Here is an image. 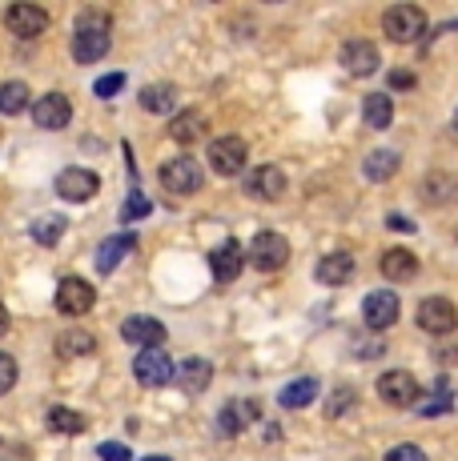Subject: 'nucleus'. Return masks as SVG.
I'll use <instances>...</instances> for the list:
<instances>
[{
  "mask_svg": "<svg viewBox=\"0 0 458 461\" xmlns=\"http://www.w3.org/2000/svg\"><path fill=\"white\" fill-rule=\"evenodd\" d=\"M5 24H8V32L13 37H21V41H37L41 32L49 29V13L41 5H13L5 13Z\"/></svg>",
  "mask_w": 458,
  "mask_h": 461,
  "instance_id": "nucleus-8",
  "label": "nucleus"
},
{
  "mask_svg": "<svg viewBox=\"0 0 458 461\" xmlns=\"http://www.w3.org/2000/svg\"><path fill=\"white\" fill-rule=\"evenodd\" d=\"M314 397H318V381H314V377H298V381H289V385L281 389L278 402L286 405V410H306Z\"/></svg>",
  "mask_w": 458,
  "mask_h": 461,
  "instance_id": "nucleus-25",
  "label": "nucleus"
},
{
  "mask_svg": "<svg viewBox=\"0 0 458 461\" xmlns=\"http://www.w3.org/2000/svg\"><path fill=\"white\" fill-rule=\"evenodd\" d=\"M245 157H250V149H245L242 137H217L209 145V168L217 176H237L245 168Z\"/></svg>",
  "mask_w": 458,
  "mask_h": 461,
  "instance_id": "nucleus-6",
  "label": "nucleus"
},
{
  "mask_svg": "<svg viewBox=\"0 0 458 461\" xmlns=\"http://www.w3.org/2000/svg\"><path fill=\"white\" fill-rule=\"evenodd\" d=\"M121 337H125L129 345H137V349H157V345L165 341V325L157 321V317H125V325H121Z\"/></svg>",
  "mask_w": 458,
  "mask_h": 461,
  "instance_id": "nucleus-14",
  "label": "nucleus"
},
{
  "mask_svg": "<svg viewBox=\"0 0 458 461\" xmlns=\"http://www.w3.org/2000/svg\"><path fill=\"white\" fill-rule=\"evenodd\" d=\"M49 429H52V433H85V418H81L77 410L52 405V410H49Z\"/></svg>",
  "mask_w": 458,
  "mask_h": 461,
  "instance_id": "nucleus-31",
  "label": "nucleus"
},
{
  "mask_svg": "<svg viewBox=\"0 0 458 461\" xmlns=\"http://www.w3.org/2000/svg\"><path fill=\"white\" fill-rule=\"evenodd\" d=\"M398 313H402V305H398L394 289H374V294H366V301H362V321H366V330H374V333L390 330V325L398 321Z\"/></svg>",
  "mask_w": 458,
  "mask_h": 461,
  "instance_id": "nucleus-3",
  "label": "nucleus"
},
{
  "mask_svg": "<svg viewBox=\"0 0 458 461\" xmlns=\"http://www.w3.org/2000/svg\"><path fill=\"white\" fill-rule=\"evenodd\" d=\"M386 225H390V229H398V233H414V221L398 217V212H390V217H386Z\"/></svg>",
  "mask_w": 458,
  "mask_h": 461,
  "instance_id": "nucleus-41",
  "label": "nucleus"
},
{
  "mask_svg": "<svg viewBox=\"0 0 458 461\" xmlns=\"http://www.w3.org/2000/svg\"><path fill=\"white\" fill-rule=\"evenodd\" d=\"M342 65H346L350 77H370L378 65H382V57H378V44H370V41H350L346 49H342Z\"/></svg>",
  "mask_w": 458,
  "mask_h": 461,
  "instance_id": "nucleus-16",
  "label": "nucleus"
},
{
  "mask_svg": "<svg viewBox=\"0 0 458 461\" xmlns=\"http://www.w3.org/2000/svg\"><path fill=\"white\" fill-rule=\"evenodd\" d=\"M96 454H101V461H129V449L121 446V441H105Z\"/></svg>",
  "mask_w": 458,
  "mask_h": 461,
  "instance_id": "nucleus-40",
  "label": "nucleus"
},
{
  "mask_svg": "<svg viewBox=\"0 0 458 461\" xmlns=\"http://www.w3.org/2000/svg\"><path fill=\"white\" fill-rule=\"evenodd\" d=\"M382 353H386L382 341H358L354 345V357H362V361H374V357H382Z\"/></svg>",
  "mask_w": 458,
  "mask_h": 461,
  "instance_id": "nucleus-39",
  "label": "nucleus"
},
{
  "mask_svg": "<svg viewBox=\"0 0 458 461\" xmlns=\"http://www.w3.org/2000/svg\"><path fill=\"white\" fill-rule=\"evenodd\" d=\"M362 121H366V129H390L394 101L386 93H370L366 101H362Z\"/></svg>",
  "mask_w": 458,
  "mask_h": 461,
  "instance_id": "nucleus-23",
  "label": "nucleus"
},
{
  "mask_svg": "<svg viewBox=\"0 0 458 461\" xmlns=\"http://www.w3.org/2000/svg\"><path fill=\"white\" fill-rule=\"evenodd\" d=\"M454 129H458V109H454Z\"/></svg>",
  "mask_w": 458,
  "mask_h": 461,
  "instance_id": "nucleus-45",
  "label": "nucleus"
},
{
  "mask_svg": "<svg viewBox=\"0 0 458 461\" xmlns=\"http://www.w3.org/2000/svg\"><path fill=\"white\" fill-rule=\"evenodd\" d=\"M382 461H426V454H422L418 446H410V441H402V446H394Z\"/></svg>",
  "mask_w": 458,
  "mask_h": 461,
  "instance_id": "nucleus-37",
  "label": "nucleus"
},
{
  "mask_svg": "<svg viewBox=\"0 0 458 461\" xmlns=\"http://www.w3.org/2000/svg\"><path fill=\"white\" fill-rule=\"evenodd\" d=\"M201 132H206V117L201 113H178L169 125V137L178 140V145H193V140H201Z\"/></svg>",
  "mask_w": 458,
  "mask_h": 461,
  "instance_id": "nucleus-28",
  "label": "nucleus"
},
{
  "mask_svg": "<svg viewBox=\"0 0 458 461\" xmlns=\"http://www.w3.org/2000/svg\"><path fill=\"white\" fill-rule=\"evenodd\" d=\"M354 277V257L350 253H325L318 261V281L322 285H346Z\"/></svg>",
  "mask_w": 458,
  "mask_h": 461,
  "instance_id": "nucleus-20",
  "label": "nucleus"
},
{
  "mask_svg": "<svg viewBox=\"0 0 458 461\" xmlns=\"http://www.w3.org/2000/svg\"><path fill=\"white\" fill-rule=\"evenodd\" d=\"M8 321H13V317H8V309H5V301H0V337L8 333Z\"/></svg>",
  "mask_w": 458,
  "mask_h": 461,
  "instance_id": "nucleus-43",
  "label": "nucleus"
},
{
  "mask_svg": "<svg viewBox=\"0 0 458 461\" xmlns=\"http://www.w3.org/2000/svg\"><path fill=\"white\" fill-rule=\"evenodd\" d=\"M173 104H178V88L173 85H145L141 88V109L145 113H173Z\"/></svg>",
  "mask_w": 458,
  "mask_h": 461,
  "instance_id": "nucleus-26",
  "label": "nucleus"
},
{
  "mask_svg": "<svg viewBox=\"0 0 458 461\" xmlns=\"http://www.w3.org/2000/svg\"><path fill=\"white\" fill-rule=\"evenodd\" d=\"M93 349H96V341H93V333H85V330H69L57 337V353H65V357H85V353H93Z\"/></svg>",
  "mask_w": 458,
  "mask_h": 461,
  "instance_id": "nucleus-30",
  "label": "nucleus"
},
{
  "mask_svg": "<svg viewBox=\"0 0 458 461\" xmlns=\"http://www.w3.org/2000/svg\"><path fill=\"white\" fill-rule=\"evenodd\" d=\"M32 121H37V129H65L73 121V104L65 93H45L32 101Z\"/></svg>",
  "mask_w": 458,
  "mask_h": 461,
  "instance_id": "nucleus-12",
  "label": "nucleus"
},
{
  "mask_svg": "<svg viewBox=\"0 0 458 461\" xmlns=\"http://www.w3.org/2000/svg\"><path fill=\"white\" fill-rule=\"evenodd\" d=\"M454 193H458V181L451 173H430L426 181H422V201H426V205H446Z\"/></svg>",
  "mask_w": 458,
  "mask_h": 461,
  "instance_id": "nucleus-27",
  "label": "nucleus"
},
{
  "mask_svg": "<svg viewBox=\"0 0 458 461\" xmlns=\"http://www.w3.org/2000/svg\"><path fill=\"white\" fill-rule=\"evenodd\" d=\"M253 413H258V405H253V402H229L225 410L217 413V429L234 438V433H242L245 425L253 421Z\"/></svg>",
  "mask_w": 458,
  "mask_h": 461,
  "instance_id": "nucleus-24",
  "label": "nucleus"
},
{
  "mask_svg": "<svg viewBox=\"0 0 458 461\" xmlns=\"http://www.w3.org/2000/svg\"><path fill=\"white\" fill-rule=\"evenodd\" d=\"M65 225H69L65 217H41L37 225H32V237H37L41 245H57L60 233H65Z\"/></svg>",
  "mask_w": 458,
  "mask_h": 461,
  "instance_id": "nucleus-32",
  "label": "nucleus"
},
{
  "mask_svg": "<svg viewBox=\"0 0 458 461\" xmlns=\"http://www.w3.org/2000/svg\"><path fill=\"white\" fill-rule=\"evenodd\" d=\"M133 233H117L109 237V241H101V249H96V269L101 273H113L121 261H125V253H133Z\"/></svg>",
  "mask_w": 458,
  "mask_h": 461,
  "instance_id": "nucleus-21",
  "label": "nucleus"
},
{
  "mask_svg": "<svg viewBox=\"0 0 458 461\" xmlns=\"http://www.w3.org/2000/svg\"><path fill=\"white\" fill-rule=\"evenodd\" d=\"M398 165H402V157L394 153V149H374V153L362 161V176L366 181H374V185H382V181H390V176L398 173Z\"/></svg>",
  "mask_w": 458,
  "mask_h": 461,
  "instance_id": "nucleus-19",
  "label": "nucleus"
},
{
  "mask_svg": "<svg viewBox=\"0 0 458 461\" xmlns=\"http://www.w3.org/2000/svg\"><path fill=\"white\" fill-rule=\"evenodd\" d=\"M93 301H96V289L81 277H65L57 285V309L65 317H85L93 309Z\"/></svg>",
  "mask_w": 458,
  "mask_h": 461,
  "instance_id": "nucleus-10",
  "label": "nucleus"
},
{
  "mask_svg": "<svg viewBox=\"0 0 458 461\" xmlns=\"http://www.w3.org/2000/svg\"><path fill=\"white\" fill-rule=\"evenodd\" d=\"M145 212H149V197H141V193H133V197H129V205L121 209V217H125V225H129V221L145 217Z\"/></svg>",
  "mask_w": 458,
  "mask_h": 461,
  "instance_id": "nucleus-38",
  "label": "nucleus"
},
{
  "mask_svg": "<svg viewBox=\"0 0 458 461\" xmlns=\"http://www.w3.org/2000/svg\"><path fill=\"white\" fill-rule=\"evenodd\" d=\"M201 181H206V173H201V165L193 161V157H173V161L161 165V185L169 193H178V197H185V193H197Z\"/></svg>",
  "mask_w": 458,
  "mask_h": 461,
  "instance_id": "nucleus-4",
  "label": "nucleus"
},
{
  "mask_svg": "<svg viewBox=\"0 0 458 461\" xmlns=\"http://www.w3.org/2000/svg\"><path fill=\"white\" fill-rule=\"evenodd\" d=\"M121 88H125V73H109V77H101V81H96L93 93L109 101V96H113V93H121Z\"/></svg>",
  "mask_w": 458,
  "mask_h": 461,
  "instance_id": "nucleus-36",
  "label": "nucleus"
},
{
  "mask_svg": "<svg viewBox=\"0 0 458 461\" xmlns=\"http://www.w3.org/2000/svg\"><path fill=\"white\" fill-rule=\"evenodd\" d=\"M382 277L386 281H414L418 277V257L410 249H386L382 253Z\"/></svg>",
  "mask_w": 458,
  "mask_h": 461,
  "instance_id": "nucleus-18",
  "label": "nucleus"
},
{
  "mask_svg": "<svg viewBox=\"0 0 458 461\" xmlns=\"http://www.w3.org/2000/svg\"><path fill=\"white\" fill-rule=\"evenodd\" d=\"M29 85L24 81H5L0 85V113H5V117H16V113H24L29 109Z\"/></svg>",
  "mask_w": 458,
  "mask_h": 461,
  "instance_id": "nucleus-29",
  "label": "nucleus"
},
{
  "mask_svg": "<svg viewBox=\"0 0 458 461\" xmlns=\"http://www.w3.org/2000/svg\"><path fill=\"white\" fill-rule=\"evenodd\" d=\"M350 405H354V389H350V385H338V393L325 402V413H330V418H342Z\"/></svg>",
  "mask_w": 458,
  "mask_h": 461,
  "instance_id": "nucleus-34",
  "label": "nucleus"
},
{
  "mask_svg": "<svg viewBox=\"0 0 458 461\" xmlns=\"http://www.w3.org/2000/svg\"><path fill=\"white\" fill-rule=\"evenodd\" d=\"M16 385V357L13 353H0V397Z\"/></svg>",
  "mask_w": 458,
  "mask_h": 461,
  "instance_id": "nucleus-35",
  "label": "nucleus"
},
{
  "mask_svg": "<svg viewBox=\"0 0 458 461\" xmlns=\"http://www.w3.org/2000/svg\"><path fill=\"white\" fill-rule=\"evenodd\" d=\"M245 257L253 261V269H261V273H278L281 265L289 261V241H286L281 233H258Z\"/></svg>",
  "mask_w": 458,
  "mask_h": 461,
  "instance_id": "nucleus-5",
  "label": "nucleus"
},
{
  "mask_svg": "<svg viewBox=\"0 0 458 461\" xmlns=\"http://www.w3.org/2000/svg\"><path fill=\"white\" fill-rule=\"evenodd\" d=\"M382 32L394 44H414L422 32H426V13H422L418 5H394V8H386Z\"/></svg>",
  "mask_w": 458,
  "mask_h": 461,
  "instance_id": "nucleus-2",
  "label": "nucleus"
},
{
  "mask_svg": "<svg viewBox=\"0 0 458 461\" xmlns=\"http://www.w3.org/2000/svg\"><path fill=\"white\" fill-rule=\"evenodd\" d=\"M245 189H250V197H258V201H278L281 193H286V173H281L278 165H261L250 173Z\"/></svg>",
  "mask_w": 458,
  "mask_h": 461,
  "instance_id": "nucleus-15",
  "label": "nucleus"
},
{
  "mask_svg": "<svg viewBox=\"0 0 458 461\" xmlns=\"http://www.w3.org/2000/svg\"><path fill=\"white\" fill-rule=\"evenodd\" d=\"M378 397L386 405H394V410H407V405L418 402V381L407 369H390V374L378 377Z\"/></svg>",
  "mask_w": 458,
  "mask_h": 461,
  "instance_id": "nucleus-7",
  "label": "nucleus"
},
{
  "mask_svg": "<svg viewBox=\"0 0 458 461\" xmlns=\"http://www.w3.org/2000/svg\"><path fill=\"white\" fill-rule=\"evenodd\" d=\"M113 44V24L105 13H81L77 16V32H73V57L77 65H96Z\"/></svg>",
  "mask_w": 458,
  "mask_h": 461,
  "instance_id": "nucleus-1",
  "label": "nucleus"
},
{
  "mask_svg": "<svg viewBox=\"0 0 458 461\" xmlns=\"http://www.w3.org/2000/svg\"><path fill=\"white\" fill-rule=\"evenodd\" d=\"M390 85H394V88H410L414 77H410V73H390Z\"/></svg>",
  "mask_w": 458,
  "mask_h": 461,
  "instance_id": "nucleus-42",
  "label": "nucleus"
},
{
  "mask_svg": "<svg viewBox=\"0 0 458 461\" xmlns=\"http://www.w3.org/2000/svg\"><path fill=\"white\" fill-rule=\"evenodd\" d=\"M451 405H454L451 385H446V381H438V393L430 397V402H422V405H418V418H435V413H446Z\"/></svg>",
  "mask_w": 458,
  "mask_h": 461,
  "instance_id": "nucleus-33",
  "label": "nucleus"
},
{
  "mask_svg": "<svg viewBox=\"0 0 458 461\" xmlns=\"http://www.w3.org/2000/svg\"><path fill=\"white\" fill-rule=\"evenodd\" d=\"M209 269H214L217 281H234L237 273L245 269V249L237 241H222L214 253H209Z\"/></svg>",
  "mask_w": 458,
  "mask_h": 461,
  "instance_id": "nucleus-17",
  "label": "nucleus"
},
{
  "mask_svg": "<svg viewBox=\"0 0 458 461\" xmlns=\"http://www.w3.org/2000/svg\"><path fill=\"white\" fill-rule=\"evenodd\" d=\"M145 461H169V457H145Z\"/></svg>",
  "mask_w": 458,
  "mask_h": 461,
  "instance_id": "nucleus-44",
  "label": "nucleus"
},
{
  "mask_svg": "<svg viewBox=\"0 0 458 461\" xmlns=\"http://www.w3.org/2000/svg\"><path fill=\"white\" fill-rule=\"evenodd\" d=\"M133 377L141 381V385H149V389L169 385L173 381V361L165 357V353H157V349H141L137 361H133Z\"/></svg>",
  "mask_w": 458,
  "mask_h": 461,
  "instance_id": "nucleus-13",
  "label": "nucleus"
},
{
  "mask_svg": "<svg viewBox=\"0 0 458 461\" xmlns=\"http://www.w3.org/2000/svg\"><path fill=\"white\" fill-rule=\"evenodd\" d=\"M418 325L435 337H446V333L458 330V309L446 297H426L418 305Z\"/></svg>",
  "mask_w": 458,
  "mask_h": 461,
  "instance_id": "nucleus-9",
  "label": "nucleus"
},
{
  "mask_svg": "<svg viewBox=\"0 0 458 461\" xmlns=\"http://www.w3.org/2000/svg\"><path fill=\"white\" fill-rule=\"evenodd\" d=\"M173 377L181 381V389H189V393H201V389L214 381V366H209V361H201V357H189V361H181V366L173 369Z\"/></svg>",
  "mask_w": 458,
  "mask_h": 461,
  "instance_id": "nucleus-22",
  "label": "nucleus"
},
{
  "mask_svg": "<svg viewBox=\"0 0 458 461\" xmlns=\"http://www.w3.org/2000/svg\"><path fill=\"white\" fill-rule=\"evenodd\" d=\"M96 189H101V176L93 168H65L57 176V193L65 201H73V205H85L89 197H96Z\"/></svg>",
  "mask_w": 458,
  "mask_h": 461,
  "instance_id": "nucleus-11",
  "label": "nucleus"
}]
</instances>
